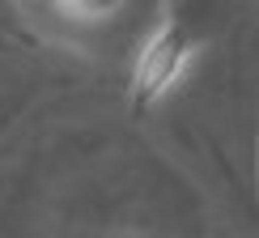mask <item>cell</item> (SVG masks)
<instances>
[{
	"instance_id": "7a4b0ae2",
	"label": "cell",
	"mask_w": 259,
	"mask_h": 238,
	"mask_svg": "<svg viewBox=\"0 0 259 238\" xmlns=\"http://www.w3.org/2000/svg\"><path fill=\"white\" fill-rule=\"evenodd\" d=\"M47 5L68 21H106L123 9V0H47Z\"/></svg>"
},
{
	"instance_id": "6da1fadb",
	"label": "cell",
	"mask_w": 259,
	"mask_h": 238,
	"mask_svg": "<svg viewBox=\"0 0 259 238\" xmlns=\"http://www.w3.org/2000/svg\"><path fill=\"white\" fill-rule=\"evenodd\" d=\"M196 51H200V34L187 26V17L170 13L136 51L132 81H127V102H132V111L136 115L153 111V106L175 90V81L183 77V68L196 60Z\"/></svg>"
}]
</instances>
